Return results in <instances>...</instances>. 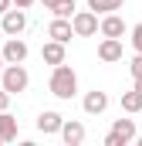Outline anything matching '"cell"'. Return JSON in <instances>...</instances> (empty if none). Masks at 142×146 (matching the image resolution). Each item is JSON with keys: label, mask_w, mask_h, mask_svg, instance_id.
<instances>
[{"label": "cell", "mask_w": 142, "mask_h": 146, "mask_svg": "<svg viewBox=\"0 0 142 146\" xmlns=\"http://www.w3.org/2000/svg\"><path fill=\"white\" fill-rule=\"evenodd\" d=\"M47 92H51L54 99H61V102L74 99V95H78V75H74V68H68V65H54L51 82H47Z\"/></svg>", "instance_id": "1"}, {"label": "cell", "mask_w": 142, "mask_h": 146, "mask_svg": "<svg viewBox=\"0 0 142 146\" xmlns=\"http://www.w3.org/2000/svg\"><path fill=\"white\" fill-rule=\"evenodd\" d=\"M71 27H74V37H91L102 31V17L88 7V10H74V17H71Z\"/></svg>", "instance_id": "2"}, {"label": "cell", "mask_w": 142, "mask_h": 146, "mask_svg": "<svg viewBox=\"0 0 142 146\" xmlns=\"http://www.w3.org/2000/svg\"><path fill=\"white\" fill-rule=\"evenodd\" d=\"M0 85H3L10 95H20V92H27L31 75H27L24 65H7V68H3V78H0Z\"/></svg>", "instance_id": "3"}, {"label": "cell", "mask_w": 142, "mask_h": 146, "mask_svg": "<svg viewBox=\"0 0 142 146\" xmlns=\"http://www.w3.org/2000/svg\"><path fill=\"white\" fill-rule=\"evenodd\" d=\"M135 119H115L112 122V133L105 136V146H129L135 143Z\"/></svg>", "instance_id": "4"}, {"label": "cell", "mask_w": 142, "mask_h": 146, "mask_svg": "<svg viewBox=\"0 0 142 146\" xmlns=\"http://www.w3.org/2000/svg\"><path fill=\"white\" fill-rule=\"evenodd\" d=\"M0 27H3L7 37H20L24 27H27V14H24V7H10L7 14H0Z\"/></svg>", "instance_id": "5"}, {"label": "cell", "mask_w": 142, "mask_h": 146, "mask_svg": "<svg viewBox=\"0 0 142 146\" xmlns=\"http://www.w3.org/2000/svg\"><path fill=\"white\" fill-rule=\"evenodd\" d=\"M3 61L7 65H24L27 61V41L24 37H7V44H3Z\"/></svg>", "instance_id": "6"}, {"label": "cell", "mask_w": 142, "mask_h": 146, "mask_svg": "<svg viewBox=\"0 0 142 146\" xmlns=\"http://www.w3.org/2000/svg\"><path fill=\"white\" fill-rule=\"evenodd\" d=\"M41 58H44V65H64V58H68V44L64 41H44V48H41Z\"/></svg>", "instance_id": "7"}, {"label": "cell", "mask_w": 142, "mask_h": 146, "mask_svg": "<svg viewBox=\"0 0 142 146\" xmlns=\"http://www.w3.org/2000/svg\"><path fill=\"white\" fill-rule=\"evenodd\" d=\"M61 126H64V115L54 109H44L41 115H37V133H44V136H61Z\"/></svg>", "instance_id": "8"}, {"label": "cell", "mask_w": 142, "mask_h": 146, "mask_svg": "<svg viewBox=\"0 0 142 146\" xmlns=\"http://www.w3.org/2000/svg\"><path fill=\"white\" fill-rule=\"evenodd\" d=\"M122 37H105L102 44H98V61H105V65H115V61H122Z\"/></svg>", "instance_id": "9"}, {"label": "cell", "mask_w": 142, "mask_h": 146, "mask_svg": "<svg viewBox=\"0 0 142 146\" xmlns=\"http://www.w3.org/2000/svg\"><path fill=\"white\" fill-rule=\"evenodd\" d=\"M85 122H78V119H64V126H61V139L68 146H81L85 143Z\"/></svg>", "instance_id": "10"}, {"label": "cell", "mask_w": 142, "mask_h": 146, "mask_svg": "<svg viewBox=\"0 0 142 146\" xmlns=\"http://www.w3.org/2000/svg\"><path fill=\"white\" fill-rule=\"evenodd\" d=\"M81 109L88 112V115H102V112L108 109V95H105V92H98V88L88 92V95L81 99Z\"/></svg>", "instance_id": "11"}, {"label": "cell", "mask_w": 142, "mask_h": 146, "mask_svg": "<svg viewBox=\"0 0 142 146\" xmlns=\"http://www.w3.org/2000/svg\"><path fill=\"white\" fill-rule=\"evenodd\" d=\"M47 37H54V41H64V44H68L71 37H74L71 17H54V21H51V27H47Z\"/></svg>", "instance_id": "12"}, {"label": "cell", "mask_w": 142, "mask_h": 146, "mask_svg": "<svg viewBox=\"0 0 142 146\" xmlns=\"http://www.w3.org/2000/svg\"><path fill=\"white\" fill-rule=\"evenodd\" d=\"M125 34V21L118 14H105L102 17V37H122Z\"/></svg>", "instance_id": "13"}, {"label": "cell", "mask_w": 142, "mask_h": 146, "mask_svg": "<svg viewBox=\"0 0 142 146\" xmlns=\"http://www.w3.org/2000/svg\"><path fill=\"white\" fill-rule=\"evenodd\" d=\"M0 139H3V143H14V139H17V119L7 109L0 112Z\"/></svg>", "instance_id": "14"}, {"label": "cell", "mask_w": 142, "mask_h": 146, "mask_svg": "<svg viewBox=\"0 0 142 146\" xmlns=\"http://www.w3.org/2000/svg\"><path fill=\"white\" fill-rule=\"evenodd\" d=\"M118 102H122V112H129V115H139L142 112V95L135 92V88H132V92H122Z\"/></svg>", "instance_id": "15"}, {"label": "cell", "mask_w": 142, "mask_h": 146, "mask_svg": "<svg viewBox=\"0 0 142 146\" xmlns=\"http://www.w3.org/2000/svg\"><path fill=\"white\" fill-rule=\"evenodd\" d=\"M122 3L125 0H88V7L95 14H115V10H122Z\"/></svg>", "instance_id": "16"}, {"label": "cell", "mask_w": 142, "mask_h": 146, "mask_svg": "<svg viewBox=\"0 0 142 146\" xmlns=\"http://www.w3.org/2000/svg\"><path fill=\"white\" fill-rule=\"evenodd\" d=\"M74 10H78L74 0H58V7H54L51 14H54V17H74Z\"/></svg>", "instance_id": "17"}, {"label": "cell", "mask_w": 142, "mask_h": 146, "mask_svg": "<svg viewBox=\"0 0 142 146\" xmlns=\"http://www.w3.org/2000/svg\"><path fill=\"white\" fill-rule=\"evenodd\" d=\"M129 34H132V37H129V41H132V48H135V51L142 54V24H135V27H132Z\"/></svg>", "instance_id": "18"}, {"label": "cell", "mask_w": 142, "mask_h": 146, "mask_svg": "<svg viewBox=\"0 0 142 146\" xmlns=\"http://www.w3.org/2000/svg\"><path fill=\"white\" fill-rule=\"evenodd\" d=\"M129 68H132V78H139V75H142V54H139V51H135V58L129 61Z\"/></svg>", "instance_id": "19"}, {"label": "cell", "mask_w": 142, "mask_h": 146, "mask_svg": "<svg viewBox=\"0 0 142 146\" xmlns=\"http://www.w3.org/2000/svg\"><path fill=\"white\" fill-rule=\"evenodd\" d=\"M10 99H14V95H10V92H7V88L0 85V112H3L7 106H10Z\"/></svg>", "instance_id": "20"}, {"label": "cell", "mask_w": 142, "mask_h": 146, "mask_svg": "<svg viewBox=\"0 0 142 146\" xmlns=\"http://www.w3.org/2000/svg\"><path fill=\"white\" fill-rule=\"evenodd\" d=\"M37 3H44V10H54L58 7V0H37Z\"/></svg>", "instance_id": "21"}, {"label": "cell", "mask_w": 142, "mask_h": 146, "mask_svg": "<svg viewBox=\"0 0 142 146\" xmlns=\"http://www.w3.org/2000/svg\"><path fill=\"white\" fill-rule=\"evenodd\" d=\"M10 7H14V0H0V14H7Z\"/></svg>", "instance_id": "22"}, {"label": "cell", "mask_w": 142, "mask_h": 146, "mask_svg": "<svg viewBox=\"0 0 142 146\" xmlns=\"http://www.w3.org/2000/svg\"><path fill=\"white\" fill-rule=\"evenodd\" d=\"M31 3H37V0H14V7H24V10H27Z\"/></svg>", "instance_id": "23"}, {"label": "cell", "mask_w": 142, "mask_h": 146, "mask_svg": "<svg viewBox=\"0 0 142 146\" xmlns=\"http://www.w3.org/2000/svg\"><path fill=\"white\" fill-rule=\"evenodd\" d=\"M132 88H135V92H139V95H142V75H139V78H135V85H132Z\"/></svg>", "instance_id": "24"}, {"label": "cell", "mask_w": 142, "mask_h": 146, "mask_svg": "<svg viewBox=\"0 0 142 146\" xmlns=\"http://www.w3.org/2000/svg\"><path fill=\"white\" fill-rule=\"evenodd\" d=\"M3 68H7V61H3V54H0V78H3Z\"/></svg>", "instance_id": "25"}, {"label": "cell", "mask_w": 142, "mask_h": 146, "mask_svg": "<svg viewBox=\"0 0 142 146\" xmlns=\"http://www.w3.org/2000/svg\"><path fill=\"white\" fill-rule=\"evenodd\" d=\"M135 143H139V146H142V136H135Z\"/></svg>", "instance_id": "26"}, {"label": "cell", "mask_w": 142, "mask_h": 146, "mask_svg": "<svg viewBox=\"0 0 142 146\" xmlns=\"http://www.w3.org/2000/svg\"><path fill=\"white\" fill-rule=\"evenodd\" d=\"M0 143H3V139H0Z\"/></svg>", "instance_id": "27"}]
</instances>
